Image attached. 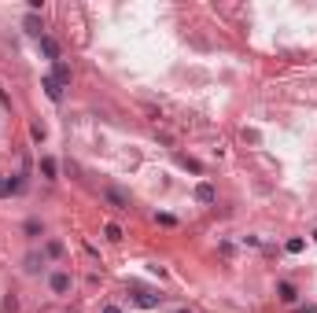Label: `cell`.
<instances>
[{
	"instance_id": "cell-7",
	"label": "cell",
	"mask_w": 317,
	"mask_h": 313,
	"mask_svg": "<svg viewBox=\"0 0 317 313\" xmlns=\"http://www.w3.org/2000/svg\"><path fill=\"white\" fill-rule=\"evenodd\" d=\"M41 52H44V56L52 59V63L59 59V48H56V41H52V37H41Z\"/></svg>"
},
{
	"instance_id": "cell-6",
	"label": "cell",
	"mask_w": 317,
	"mask_h": 313,
	"mask_svg": "<svg viewBox=\"0 0 317 313\" xmlns=\"http://www.w3.org/2000/svg\"><path fill=\"white\" fill-rule=\"evenodd\" d=\"M52 78H56L59 85H70V66L63 63V59H56V74H52Z\"/></svg>"
},
{
	"instance_id": "cell-3",
	"label": "cell",
	"mask_w": 317,
	"mask_h": 313,
	"mask_svg": "<svg viewBox=\"0 0 317 313\" xmlns=\"http://www.w3.org/2000/svg\"><path fill=\"white\" fill-rule=\"evenodd\" d=\"M41 85H44V92H48V99H56V103H59V99H63V85H59V81H56V78H52V74L44 78Z\"/></svg>"
},
{
	"instance_id": "cell-12",
	"label": "cell",
	"mask_w": 317,
	"mask_h": 313,
	"mask_svg": "<svg viewBox=\"0 0 317 313\" xmlns=\"http://www.w3.org/2000/svg\"><path fill=\"white\" fill-rule=\"evenodd\" d=\"M44 251H48L52 258H59V254H63V243H56V239H52V243H48V247H44Z\"/></svg>"
},
{
	"instance_id": "cell-18",
	"label": "cell",
	"mask_w": 317,
	"mask_h": 313,
	"mask_svg": "<svg viewBox=\"0 0 317 313\" xmlns=\"http://www.w3.org/2000/svg\"><path fill=\"white\" fill-rule=\"evenodd\" d=\"M314 239H317V232H314Z\"/></svg>"
},
{
	"instance_id": "cell-10",
	"label": "cell",
	"mask_w": 317,
	"mask_h": 313,
	"mask_svg": "<svg viewBox=\"0 0 317 313\" xmlns=\"http://www.w3.org/2000/svg\"><path fill=\"white\" fill-rule=\"evenodd\" d=\"M277 295H280V302H295V288H292V284H280Z\"/></svg>"
},
{
	"instance_id": "cell-15",
	"label": "cell",
	"mask_w": 317,
	"mask_h": 313,
	"mask_svg": "<svg viewBox=\"0 0 317 313\" xmlns=\"http://www.w3.org/2000/svg\"><path fill=\"white\" fill-rule=\"evenodd\" d=\"M103 313H122V310H118V306H103Z\"/></svg>"
},
{
	"instance_id": "cell-11",
	"label": "cell",
	"mask_w": 317,
	"mask_h": 313,
	"mask_svg": "<svg viewBox=\"0 0 317 313\" xmlns=\"http://www.w3.org/2000/svg\"><path fill=\"white\" fill-rule=\"evenodd\" d=\"M103 236H107V239H115V243H118V239H122V229H118L115 221H107V225H103Z\"/></svg>"
},
{
	"instance_id": "cell-4",
	"label": "cell",
	"mask_w": 317,
	"mask_h": 313,
	"mask_svg": "<svg viewBox=\"0 0 317 313\" xmlns=\"http://www.w3.org/2000/svg\"><path fill=\"white\" fill-rule=\"evenodd\" d=\"M196 199H199V203H214V199H218V192L210 188L207 181H203V184H196Z\"/></svg>"
},
{
	"instance_id": "cell-8",
	"label": "cell",
	"mask_w": 317,
	"mask_h": 313,
	"mask_svg": "<svg viewBox=\"0 0 317 313\" xmlns=\"http://www.w3.org/2000/svg\"><path fill=\"white\" fill-rule=\"evenodd\" d=\"M41 173L48 177V181H56V158H48V155H44V158H41Z\"/></svg>"
},
{
	"instance_id": "cell-5",
	"label": "cell",
	"mask_w": 317,
	"mask_h": 313,
	"mask_svg": "<svg viewBox=\"0 0 317 313\" xmlns=\"http://www.w3.org/2000/svg\"><path fill=\"white\" fill-rule=\"evenodd\" d=\"M133 302L140 306V310H151V306H158V298L148 295V291H133Z\"/></svg>"
},
{
	"instance_id": "cell-16",
	"label": "cell",
	"mask_w": 317,
	"mask_h": 313,
	"mask_svg": "<svg viewBox=\"0 0 317 313\" xmlns=\"http://www.w3.org/2000/svg\"><path fill=\"white\" fill-rule=\"evenodd\" d=\"M0 196H8V181H0Z\"/></svg>"
},
{
	"instance_id": "cell-17",
	"label": "cell",
	"mask_w": 317,
	"mask_h": 313,
	"mask_svg": "<svg viewBox=\"0 0 317 313\" xmlns=\"http://www.w3.org/2000/svg\"><path fill=\"white\" fill-rule=\"evenodd\" d=\"M302 313H317V306H302Z\"/></svg>"
},
{
	"instance_id": "cell-1",
	"label": "cell",
	"mask_w": 317,
	"mask_h": 313,
	"mask_svg": "<svg viewBox=\"0 0 317 313\" xmlns=\"http://www.w3.org/2000/svg\"><path fill=\"white\" fill-rule=\"evenodd\" d=\"M103 199H107V203L115 206V210H129V199H125L118 188H103Z\"/></svg>"
},
{
	"instance_id": "cell-14",
	"label": "cell",
	"mask_w": 317,
	"mask_h": 313,
	"mask_svg": "<svg viewBox=\"0 0 317 313\" xmlns=\"http://www.w3.org/2000/svg\"><path fill=\"white\" fill-rule=\"evenodd\" d=\"M302 251V239H288V254H299Z\"/></svg>"
},
{
	"instance_id": "cell-2",
	"label": "cell",
	"mask_w": 317,
	"mask_h": 313,
	"mask_svg": "<svg viewBox=\"0 0 317 313\" xmlns=\"http://www.w3.org/2000/svg\"><path fill=\"white\" fill-rule=\"evenodd\" d=\"M52 291H56V295H67L70 291V273H52Z\"/></svg>"
},
{
	"instance_id": "cell-13",
	"label": "cell",
	"mask_w": 317,
	"mask_h": 313,
	"mask_svg": "<svg viewBox=\"0 0 317 313\" xmlns=\"http://www.w3.org/2000/svg\"><path fill=\"white\" fill-rule=\"evenodd\" d=\"M30 133H34V140H44V125H41V122L30 125Z\"/></svg>"
},
{
	"instance_id": "cell-9",
	"label": "cell",
	"mask_w": 317,
	"mask_h": 313,
	"mask_svg": "<svg viewBox=\"0 0 317 313\" xmlns=\"http://www.w3.org/2000/svg\"><path fill=\"white\" fill-rule=\"evenodd\" d=\"M26 30H30V33H34V37H44V26H41V19H37V15H30V19H26Z\"/></svg>"
}]
</instances>
